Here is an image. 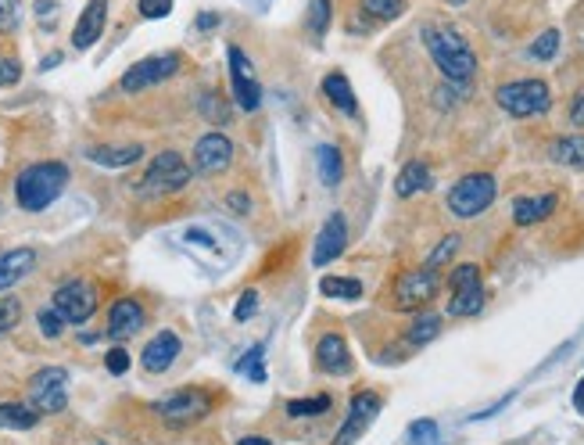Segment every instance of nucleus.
Segmentation results:
<instances>
[{
    "label": "nucleus",
    "instance_id": "obj_1",
    "mask_svg": "<svg viewBox=\"0 0 584 445\" xmlns=\"http://www.w3.org/2000/svg\"><path fill=\"white\" fill-rule=\"evenodd\" d=\"M423 44H427V54L434 58V65L441 68V75L455 86H470V79L477 75V54H473V47L462 40V33L459 29H452V26H438V22H427L423 26Z\"/></svg>",
    "mask_w": 584,
    "mask_h": 445
},
{
    "label": "nucleus",
    "instance_id": "obj_2",
    "mask_svg": "<svg viewBox=\"0 0 584 445\" xmlns=\"http://www.w3.org/2000/svg\"><path fill=\"white\" fill-rule=\"evenodd\" d=\"M68 187V165L65 162H36L26 165L15 180V202L26 212H43L58 202V195Z\"/></svg>",
    "mask_w": 584,
    "mask_h": 445
},
{
    "label": "nucleus",
    "instance_id": "obj_3",
    "mask_svg": "<svg viewBox=\"0 0 584 445\" xmlns=\"http://www.w3.org/2000/svg\"><path fill=\"white\" fill-rule=\"evenodd\" d=\"M495 101L513 119H534L552 108V91L545 79H513L495 91Z\"/></svg>",
    "mask_w": 584,
    "mask_h": 445
},
{
    "label": "nucleus",
    "instance_id": "obj_4",
    "mask_svg": "<svg viewBox=\"0 0 584 445\" xmlns=\"http://www.w3.org/2000/svg\"><path fill=\"white\" fill-rule=\"evenodd\" d=\"M495 195H499V184H495L492 172H466L448 191V212L459 219H473V216L492 209Z\"/></svg>",
    "mask_w": 584,
    "mask_h": 445
},
{
    "label": "nucleus",
    "instance_id": "obj_5",
    "mask_svg": "<svg viewBox=\"0 0 584 445\" xmlns=\"http://www.w3.org/2000/svg\"><path fill=\"white\" fill-rule=\"evenodd\" d=\"M216 409V392L212 388H179L165 399L154 402V413L169 424H193Z\"/></svg>",
    "mask_w": 584,
    "mask_h": 445
},
{
    "label": "nucleus",
    "instance_id": "obj_6",
    "mask_svg": "<svg viewBox=\"0 0 584 445\" xmlns=\"http://www.w3.org/2000/svg\"><path fill=\"white\" fill-rule=\"evenodd\" d=\"M190 165L183 162V155H176V151H162V155H154L151 158V165H147V172H144V180H140V191L144 195H172V191H179V187H186L190 184Z\"/></svg>",
    "mask_w": 584,
    "mask_h": 445
},
{
    "label": "nucleus",
    "instance_id": "obj_7",
    "mask_svg": "<svg viewBox=\"0 0 584 445\" xmlns=\"http://www.w3.org/2000/svg\"><path fill=\"white\" fill-rule=\"evenodd\" d=\"M438 288H441V277H438V270H430V266H423V270H406L395 281V309L420 313L423 306L434 302Z\"/></svg>",
    "mask_w": 584,
    "mask_h": 445
},
{
    "label": "nucleus",
    "instance_id": "obj_8",
    "mask_svg": "<svg viewBox=\"0 0 584 445\" xmlns=\"http://www.w3.org/2000/svg\"><path fill=\"white\" fill-rule=\"evenodd\" d=\"M380 409H383V395L380 392H373V388L355 392L351 402H348V417H344L341 431L334 434V445H355L369 431V424L380 417Z\"/></svg>",
    "mask_w": 584,
    "mask_h": 445
},
{
    "label": "nucleus",
    "instance_id": "obj_9",
    "mask_svg": "<svg viewBox=\"0 0 584 445\" xmlns=\"http://www.w3.org/2000/svg\"><path fill=\"white\" fill-rule=\"evenodd\" d=\"M176 68H179V54H176V51L151 54V58L137 61L133 68H126L122 79H119V86H122L126 94H140V91H147V86H158V83H165L169 75H176Z\"/></svg>",
    "mask_w": 584,
    "mask_h": 445
},
{
    "label": "nucleus",
    "instance_id": "obj_10",
    "mask_svg": "<svg viewBox=\"0 0 584 445\" xmlns=\"http://www.w3.org/2000/svg\"><path fill=\"white\" fill-rule=\"evenodd\" d=\"M54 309L65 316V323H86L97 313V288L90 281H65L54 291Z\"/></svg>",
    "mask_w": 584,
    "mask_h": 445
},
{
    "label": "nucleus",
    "instance_id": "obj_11",
    "mask_svg": "<svg viewBox=\"0 0 584 445\" xmlns=\"http://www.w3.org/2000/svg\"><path fill=\"white\" fill-rule=\"evenodd\" d=\"M29 395L40 413H61L68 406V370L61 367L36 370V377L29 381Z\"/></svg>",
    "mask_w": 584,
    "mask_h": 445
},
{
    "label": "nucleus",
    "instance_id": "obj_12",
    "mask_svg": "<svg viewBox=\"0 0 584 445\" xmlns=\"http://www.w3.org/2000/svg\"><path fill=\"white\" fill-rule=\"evenodd\" d=\"M226 58H230V75H233V98H237V105H241L244 112H258V105H262V86H258V79H255V68H251L248 54H244L237 44H230V47H226Z\"/></svg>",
    "mask_w": 584,
    "mask_h": 445
},
{
    "label": "nucleus",
    "instance_id": "obj_13",
    "mask_svg": "<svg viewBox=\"0 0 584 445\" xmlns=\"http://www.w3.org/2000/svg\"><path fill=\"white\" fill-rule=\"evenodd\" d=\"M233 162V140L226 133H205L193 147V169L205 172V176H216V172H226Z\"/></svg>",
    "mask_w": 584,
    "mask_h": 445
},
{
    "label": "nucleus",
    "instance_id": "obj_14",
    "mask_svg": "<svg viewBox=\"0 0 584 445\" xmlns=\"http://www.w3.org/2000/svg\"><path fill=\"white\" fill-rule=\"evenodd\" d=\"M316 367L330 377H348L355 370L351 363V352H348V341L341 334H323L316 341Z\"/></svg>",
    "mask_w": 584,
    "mask_h": 445
},
{
    "label": "nucleus",
    "instance_id": "obj_15",
    "mask_svg": "<svg viewBox=\"0 0 584 445\" xmlns=\"http://www.w3.org/2000/svg\"><path fill=\"white\" fill-rule=\"evenodd\" d=\"M344 244H348V219H344V212H330L323 230H320V237H316L312 262L316 266H330L344 251Z\"/></svg>",
    "mask_w": 584,
    "mask_h": 445
},
{
    "label": "nucleus",
    "instance_id": "obj_16",
    "mask_svg": "<svg viewBox=\"0 0 584 445\" xmlns=\"http://www.w3.org/2000/svg\"><path fill=\"white\" fill-rule=\"evenodd\" d=\"M105 26H108V0H90V4L83 8V15H79V22H75V29H72V47L90 51L97 40H101Z\"/></svg>",
    "mask_w": 584,
    "mask_h": 445
},
{
    "label": "nucleus",
    "instance_id": "obj_17",
    "mask_svg": "<svg viewBox=\"0 0 584 445\" xmlns=\"http://www.w3.org/2000/svg\"><path fill=\"white\" fill-rule=\"evenodd\" d=\"M179 355V334L176 330H158L147 345H144V355H140V367L147 374H165Z\"/></svg>",
    "mask_w": 584,
    "mask_h": 445
},
{
    "label": "nucleus",
    "instance_id": "obj_18",
    "mask_svg": "<svg viewBox=\"0 0 584 445\" xmlns=\"http://www.w3.org/2000/svg\"><path fill=\"white\" fill-rule=\"evenodd\" d=\"M144 320H147V316H144V306H140L137 298H119V302L108 309V338L126 341V338L140 334Z\"/></svg>",
    "mask_w": 584,
    "mask_h": 445
},
{
    "label": "nucleus",
    "instance_id": "obj_19",
    "mask_svg": "<svg viewBox=\"0 0 584 445\" xmlns=\"http://www.w3.org/2000/svg\"><path fill=\"white\" fill-rule=\"evenodd\" d=\"M33 266H36V251H33V248L0 251V291H8V288H15L22 277H29Z\"/></svg>",
    "mask_w": 584,
    "mask_h": 445
},
{
    "label": "nucleus",
    "instance_id": "obj_20",
    "mask_svg": "<svg viewBox=\"0 0 584 445\" xmlns=\"http://www.w3.org/2000/svg\"><path fill=\"white\" fill-rule=\"evenodd\" d=\"M559 205V195L548 191V195H534V198H517L513 202V223L517 226H534L541 219H548Z\"/></svg>",
    "mask_w": 584,
    "mask_h": 445
},
{
    "label": "nucleus",
    "instance_id": "obj_21",
    "mask_svg": "<svg viewBox=\"0 0 584 445\" xmlns=\"http://www.w3.org/2000/svg\"><path fill=\"white\" fill-rule=\"evenodd\" d=\"M86 158L93 165H105V169H126L133 162L144 158V144H105V147H90Z\"/></svg>",
    "mask_w": 584,
    "mask_h": 445
},
{
    "label": "nucleus",
    "instance_id": "obj_22",
    "mask_svg": "<svg viewBox=\"0 0 584 445\" xmlns=\"http://www.w3.org/2000/svg\"><path fill=\"white\" fill-rule=\"evenodd\" d=\"M323 94H327V101H330L341 115H359V101H355V91H351V83H348L344 72H330V75L323 79Z\"/></svg>",
    "mask_w": 584,
    "mask_h": 445
},
{
    "label": "nucleus",
    "instance_id": "obj_23",
    "mask_svg": "<svg viewBox=\"0 0 584 445\" xmlns=\"http://www.w3.org/2000/svg\"><path fill=\"white\" fill-rule=\"evenodd\" d=\"M430 184H434V176H430L427 162H406L402 172H399V180H395V195L399 198H413L420 191H430Z\"/></svg>",
    "mask_w": 584,
    "mask_h": 445
},
{
    "label": "nucleus",
    "instance_id": "obj_24",
    "mask_svg": "<svg viewBox=\"0 0 584 445\" xmlns=\"http://www.w3.org/2000/svg\"><path fill=\"white\" fill-rule=\"evenodd\" d=\"M40 409L33 402H0V427L8 431H29L40 424Z\"/></svg>",
    "mask_w": 584,
    "mask_h": 445
},
{
    "label": "nucleus",
    "instance_id": "obj_25",
    "mask_svg": "<svg viewBox=\"0 0 584 445\" xmlns=\"http://www.w3.org/2000/svg\"><path fill=\"white\" fill-rule=\"evenodd\" d=\"M441 313H430V309H423L413 323H409V330H406V341L413 345V348H420V345H430L438 334H441Z\"/></svg>",
    "mask_w": 584,
    "mask_h": 445
},
{
    "label": "nucleus",
    "instance_id": "obj_26",
    "mask_svg": "<svg viewBox=\"0 0 584 445\" xmlns=\"http://www.w3.org/2000/svg\"><path fill=\"white\" fill-rule=\"evenodd\" d=\"M316 165H320V180L327 187H337L341 176H344V162H341V151L334 144H320L316 147Z\"/></svg>",
    "mask_w": 584,
    "mask_h": 445
},
{
    "label": "nucleus",
    "instance_id": "obj_27",
    "mask_svg": "<svg viewBox=\"0 0 584 445\" xmlns=\"http://www.w3.org/2000/svg\"><path fill=\"white\" fill-rule=\"evenodd\" d=\"M548 155H552V162L584 172V137H559V140H552Z\"/></svg>",
    "mask_w": 584,
    "mask_h": 445
},
{
    "label": "nucleus",
    "instance_id": "obj_28",
    "mask_svg": "<svg viewBox=\"0 0 584 445\" xmlns=\"http://www.w3.org/2000/svg\"><path fill=\"white\" fill-rule=\"evenodd\" d=\"M484 309V288L473 284L466 291H452L448 298V316H477Z\"/></svg>",
    "mask_w": 584,
    "mask_h": 445
},
{
    "label": "nucleus",
    "instance_id": "obj_29",
    "mask_svg": "<svg viewBox=\"0 0 584 445\" xmlns=\"http://www.w3.org/2000/svg\"><path fill=\"white\" fill-rule=\"evenodd\" d=\"M320 291H323L327 298H344V302H359V298L366 295L362 281H355V277H327V281L320 284Z\"/></svg>",
    "mask_w": 584,
    "mask_h": 445
},
{
    "label": "nucleus",
    "instance_id": "obj_30",
    "mask_svg": "<svg viewBox=\"0 0 584 445\" xmlns=\"http://www.w3.org/2000/svg\"><path fill=\"white\" fill-rule=\"evenodd\" d=\"M362 12L373 22H395L406 15V0H362Z\"/></svg>",
    "mask_w": 584,
    "mask_h": 445
},
{
    "label": "nucleus",
    "instance_id": "obj_31",
    "mask_svg": "<svg viewBox=\"0 0 584 445\" xmlns=\"http://www.w3.org/2000/svg\"><path fill=\"white\" fill-rule=\"evenodd\" d=\"M334 406V399L330 395H312V399H290L287 402V413L290 417H320V413H327Z\"/></svg>",
    "mask_w": 584,
    "mask_h": 445
},
{
    "label": "nucleus",
    "instance_id": "obj_32",
    "mask_svg": "<svg viewBox=\"0 0 584 445\" xmlns=\"http://www.w3.org/2000/svg\"><path fill=\"white\" fill-rule=\"evenodd\" d=\"M559 51V29H545L531 47H527V58L531 61H552Z\"/></svg>",
    "mask_w": 584,
    "mask_h": 445
},
{
    "label": "nucleus",
    "instance_id": "obj_33",
    "mask_svg": "<svg viewBox=\"0 0 584 445\" xmlns=\"http://www.w3.org/2000/svg\"><path fill=\"white\" fill-rule=\"evenodd\" d=\"M22 26V0H0V36H12Z\"/></svg>",
    "mask_w": 584,
    "mask_h": 445
},
{
    "label": "nucleus",
    "instance_id": "obj_34",
    "mask_svg": "<svg viewBox=\"0 0 584 445\" xmlns=\"http://www.w3.org/2000/svg\"><path fill=\"white\" fill-rule=\"evenodd\" d=\"M473 284H480V266H473V262H462V266H455V270L448 274V288L452 291H466Z\"/></svg>",
    "mask_w": 584,
    "mask_h": 445
},
{
    "label": "nucleus",
    "instance_id": "obj_35",
    "mask_svg": "<svg viewBox=\"0 0 584 445\" xmlns=\"http://www.w3.org/2000/svg\"><path fill=\"white\" fill-rule=\"evenodd\" d=\"M201 115L209 123H230V108H226V101L216 91H205L201 94Z\"/></svg>",
    "mask_w": 584,
    "mask_h": 445
},
{
    "label": "nucleus",
    "instance_id": "obj_36",
    "mask_svg": "<svg viewBox=\"0 0 584 445\" xmlns=\"http://www.w3.org/2000/svg\"><path fill=\"white\" fill-rule=\"evenodd\" d=\"M262 345H255L244 360L237 363V374H244V377H251V381H265V363H262Z\"/></svg>",
    "mask_w": 584,
    "mask_h": 445
},
{
    "label": "nucleus",
    "instance_id": "obj_37",
    "mask_svg": "<svg viewBox=\"0 0 584 445\" xmlns=\"http://www.w3.org/2000/svg\"><path fill=\"white\" fill-rule=\"evenodd\" d=\"M309 29H312L316 40L330 29V0H312L309 4Z\"/></svg>",
    "mask_w": 584,
    "mask_h": 445
},
{
    "label": "nucleus",
    "instance_id": "obj_38",
    "mask_svg": "<svg viewBox=\"0 0 584 445\" xmlns=\"http://www.w3.org/2000/svg\"><path fill=\"white\" fill-rule=\"evenodd\" d=\"M22 320V302L19 298H0V334L15 330Z\"/></svg>",
    "mask_w": 584,
    "mask_h": 445
},
{
    "label": "nucleus",
    "instance_id": "obj_39",
    "mask_svg": "<svg viewBox=\"0 0 584 445\" xmlns=\"http://www.w3.org/2000/svg\"><path fill=\"white\" fill-rule=\"evenodd\" d=\"M36 323H40V330H43L47 338H61V334H65V316H61L54 306H51V309H40V313H36Z\"/></svg>",
    "mask_w": 584,
    "mask_h": 445
},
{
    "label": "nucleus",
    "instance_id": "obj_40",
    "mask_svg": "<svg viewBox=\"0 0 584 445\" xmlns=\"http://www.w3.org/2000/svg\"><path fill=\"white\" fill-rule=\"evenodd\" d=\"M455 251H459V237H455V234H448V237H445V241H441V244L430 251L427 266H430V270H441V266H445V262H448Z\"/></svg>",
    "mask_w": 584,
    "mask_h": 445
},
{
    "label": "nucleus",
    "instance_id": "obj_41",
    "mask_svg": "<svg viewBox=\"0 0 584 445\" xmlns=\"http://www.w3.org/2000/svg\"><path fill=\"white\" fill-rule=\"evenodd\" d=\"M409 434H413L416 445H441V434H438V424L434 420H416L409 427Z\"/></svg>",
    "mask_w": 584,
    "mask_h": 445
},
{
    "label": "nucleus",
    "instance_id": "obj_42",
    "mask_svg": "<svg viewBox=\"0 0 584 445\" xmlns=\"http://www.w3.org/2000/svg\"><path fill=\"white\" fill-rule=\"evenodd\" d=\"M137 8H140L144 19L158 22V19H169V15H172V0H140Z\"/></svg>",
    "mask_w": 584,
    "mask_h": 445
},
{
    "label": "nucleus",
    "instance_id": "obj_43",
    "mask_svg": "<svg viewBox=\"0 0 584 445\" xmlns=\"http://www.w3.org/2000/svg\"><path fill=\"white\" fill-rule=\"evenodd\" d=\"M19 79H22V65H19V58L0 54V86H15Z\"/></svg>",
    "mask_w": 584,
    "mask_h": 445
},
{
    "label": "nucleus",
    "instance_id": "obj_44",
    "mask_svg": "<svg viewBox=\"0 0 584 445\" xmlns=\"http://www.w3.org/2000/svg\"><path fill=\"white\" fill-rule=\"evenodd\" d=\"M105 367H108V374H126V370H130V352H126L122 345L108 348V355H105Z\"/></svg>",
    "mask_w": 584,
    "mask_h": 445
},
{
    "label": "nucleus",
    "instance_id": "obj_45",
    "mask_svg": "<svg viewBox=\"0 0 584 445\" xmlns=\"http://www.w3.org/2000/svg\"><path fill=\"white\" fill-rule=\"evenodd\" d=\"M255 306H258V291H244V295H241V302H237V309H233V320H241V323H244V320L255 313Z\"/></svg>",
    "mask_w": 584,
    "mask_h": 445
},
{
    "label": "nucleus",
    "instance_id": "obj_46",
    "mask_svg": "<svg viewBox=\"0 0 584 445\" xmlns=\"http://www.w3.org/2000/svg\"><path fill=\"white\" fill-rule=\"evenodd\" d=\"M570 123H573L577 130H584V94H577V98L570 101Z\"/></svg>",
    "mask_w": 584,
    "mask_h": 445
},
{
    "label": "nucleus",
    "instance_id": "obj_47",
    "mask_svg": "<svg viewBox=\"0 0 584 445\" xmlns=\"http://www.w3.org/2000/svg\"><path fill=\"white\" fill-rule=\"evenodd\" d=\"M226 209L237 212V216H244V212L251 209V202H248V195H230V198H226Z\"/></svg>",
    "mask_w": 584,
    "mask_h": 445
},
{
    "label": "nucleus",
    "instance_id": "obj_48",
    "mask_svg": "<svg viewBox=\"0 0 584 445\" xmlns=\"http://www.w3.org/2000/svg\"><path fill=\"white\" fill-rule=\"evenodd\" d=\"M186 241H193V244H205V248H219L205 230H186Z\"/></svg>",
    "mask_w": 584,
    "mask_h": 445
},
{
    "label": "nucleus",
    "instance_id": "obj_49",
    "mask_svg": "<svg viewBox=\"0 0 584 445\" xmlns=\"http://www.w3.org/2000/svg\"><path fill=\"white\" fill-rule=\"evenodd\" d=\"M216 26H219V15H212V12H201V15H198V29H201V33H212Z\"/></svg>",
    "mask_w": 584,
    "mask_h": 445
},
{
    "label": "nucleus",
    "instance_id": "obj_50",
    "mask_svg": "<svg viewBox=\"0 0 584 445\" xmlns=\"http://www.w3.org/2000/svg\"><path fill=\"white\" fill-rule=\"evenodd\" d=\"M573 409L584 417V377L577 381V388H573Z\"/></svg>",
    "mask_w": 584,
    "mask_h": 445
},
{
    "label": "nucleus",
    "instance_id": "obj_51",
    "mask_svg": "<svg viewBox=\"0 0 584 445\" xmlns=\"http://www.w3.org/2000/svg\"><path fill=\"white\" fill-rule=\"evenodd\" d=\"M58 61H61V54H47V58H43V65H40V68H43V72H47V68H54V65H58Z\"/></svg>",
    "mask_w": 584,
    "mask_h": 445
},
{
    "label": "nucleus",
    "instance_id": "obj_52",
    "mask_svg": "<svg viewBox=\"0 0 584 445\" xmlns=\"http://www.w3.org/2000/svg\"><path fill=\"white\" fill-rule=\"evenodd\" d=\"M237 445H272V441L269 438H241Z\"/></svg>",
    "mask_w": 584,
    "mask_h": 445
},
{
    "label": "nucleus",
    "instance_id": "obj_53",
    "mask_svg": "<svg viewBox=\"0 0 584 445\" xmlns=\"http://www.w3.org/2000/svg\"><path fill=\"white\" fill-rule=\"evenodd\" d=\"M448 4H455V8H462V4H466V0H448Z\"/></svg>",
    "mask_w": 584,
    "mask_h": 445
}]
</instances>
